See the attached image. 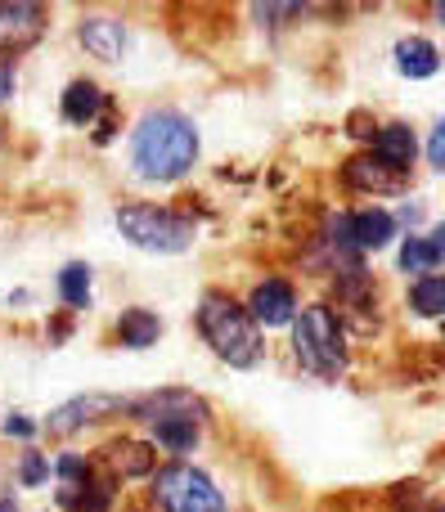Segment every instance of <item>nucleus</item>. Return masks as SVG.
<instances>
[{"mask_svg": "<svg viewBox=\"0 0 445 512\" xmlns=\"http://www.w3.org/2000/svg\"><path fill=\"white\" fill-rule=\"evenodd\" d=\"M153 499L167 512H225V495L207 472L189 468V463H167L153 477Z\"/></svg>", "mask_w": 445, "mask_h": 512, "instance_id": "423d86ee", "label": "nucleus"}, {"mask_svg": "<svg viewBox=\"0 0 445 512\" xmlns=\"http://www.w3.org/2000/svg\"><path fill=\"white\" fill-rule=\"evenodd\" d=\"M45 477H50V459H41V454H27L23 468H18V481H23V486H41Z\"/></svg>", "mask_w": 445, "mask_h": 512, "instance_id": "b1692460", "label": "nucleus"}, {"mask_svg": "<svg viewBox=\"0 0 445 512\" xmlns=\"http://www.w3.org/2000/svg\"><path fill=\"white\" fill-rule=\"evenodd\" d=\"M445 230H432V234H410L401 243V270L405 274H437L441 270V256H445Z\"/></svg>", "mask_w": 445, "mask_h": 512, "instance_id": "4468645a", "label": "nucleus"}, {"mask_svg": "<svg viewBox=\"0 0 445 512\" xmlns=\"http://www.w3.org/2000/svg\"><path fill=\"white\" fill-rule=\"evenodd\" d=\"M252 315V324H266V328H284V324H293L297 319V292H293V283H284V279H261L257 288H252V297H248V306H243Z\"/></svg>", "mask_w": 445, "mask_h": 512, "instance_id": "6e6552de", "label": "nucleus"}, {"mask_svg": "<svg viewBox=\"0 0 445 512\" xmlns=\"http://www.w3.org/2000/svg\"><path fill=\"white\" fill-rule=\"evenodd\" d=\"M104 90L95 86V81H72L68 90H63V117H68L72 126H90L99 113H104Z\"/></svg>", "mask_w": 445, "mask_h": 512, "instance_id": "f3484780", "label": "nucleus"}, {"mask_svg": "<svg viewBox=\"0 0 445 512\" xmlns=\"http://www.w3.org/2000/svg\"><path fill=\"white\" fill-rule=\"evenodd\" d=\"M54 472H59L63 486H81V481L90 477V459L86 454H59V459H54Z\"/></svg>", "mask_w": 445, "mask_h": 512, "instance_id": "4be33fe9", "label": "nucleus"}, {"mask_svg": "<svg viewBox=\"0 0 445 512\" xmlns=\"http://www.w3.org/2000/svg\"><path fill=\"white\" fill-rule=\"evenodd\" d=\"M198 162V131L185 113L176 108H153L140 117L131 131V167L140 180L153 185H171V180L189 176Z\"/></svg>", "mask_w": 445, "mask_h": 512, "instance_id": "f257e3e1", "label": "nucleus"}, {"mask_svg": "<svg viewBox=\"0 0 445 512\" xmlns=\"http://www.w3.org/2000/svg\"><path fill=\"white\" fill-rule=\"evenodd\" d=\"M396 68H401V77H410V81L437 77L441 54H437V45L423 41V36H405V41L396 45Z\"/></svg>", "mask_w": 445, "mask_h": 512, "instance_id": "2eb2a0df", "label": "nucleus"}, {"mask_svg": "<svg viewBox=\"0 0 445 512\" xmlns=\"http://www.w3.org/2000/svg\"><path fill=\"white\" fill-rule=\"evenodd\" d=\"M77 36H81V45L104 63H117L126 54V27L117 23V18H86Z\"/></svg>", "mask_w": 445, "mask_h": 512, "instance_id": "f8f14e48", "label": "nucleus"}, {"mask_svg": "<svg viewBox=\"0 0 445 512\" xmlns=\"http://www.w3.org/2000/svg\"><path fill=\"white\" fill-rule=\"evenodd\" d=\"M342 180H347L351 189H369V194H401L405 189L401 171H387L383 162H374V158H351L347 167H342Z\"/></svg>", "mask_w": 445, "mask_h": 512, "instance_id": "ddd939ff", "label": "nucleus"}, {"mask_svg": "<svg viewBox=\"0 0 445 512\" xmlns=\"http://www.w3.org/2000/svg\"><path fill=\"white\" fill-rule=\"evenodd\" d=\"M0 512H18V504L14 499H0Z\"/></svg>", "mask_w": 445, "mask_h": 512, "instance_id": "cd10ccee", "label": "nucleus"}, {"mask_svg": "<svg viewBox=\"0 0 445 512\" xmlns=\"http://www.w3.org/2000/svg\"><path fill=\"white\" fill-rule=\"evenodd\" d=\"M108 454H113V468L122 472V477H144V472H153V450L140 441H117V445H108Z\"/></svg>", "mask_w": 445, "mask_h": 512, "instance_id": "aec40b11", "label": "nucleus"}, {"mask_svg": "<svg viewBox=\"0 0 445 512\" xmlns=\"http://www.w3.org/2000/svg\"><path fill=\"white\" fill-rule=\"evenodd\" d=\"M131 414L144 418L153 427V441L171 454H189L203 436V418H207V405L189 391H158V396H144V400H131Z\"/></svg>", "mask_w": 445, "mask_h": 512, "instance_id": "7ed1b4c3", "label": "nucleus"}, {"mask_svg": "<svg viewBox=\"0 0 445 512\" xmlns=\"http://www.w3.org/2000/svg\"><path fill=\"white\" fill-rule=\"evenodd\" d=\"M428 162L432 167H445V126L432 131V144H428Z\"/></svg>", "mask_w": 445, "mask_h": 512, "instance_id": "bb28decb", "label": "nucleus"}, {"mask_svg": "<svg viewBox=\"0 0 445 512\" xmlns=\"http://www.w3.org/2000/svg\"><path fill=\"white\" fill-rule=\"evenodd\" d=\"M432 512H441V508H432Z\"/></svg>", "mask_w": 445, "mask_h": 512, "instance_id": "c85d7f7f", "label": "nucleus"}, {"mask_svg": "<svg viewBox=\"0 0 445 512\" xmlns=\"http://www.w3.org/2000/svg\"><path fill=\"white\" fill-rule=\"evenodd\" d=\"M351 225V248L356 252H383L396 239V216L387 207H365V212L347 216Z\"/></svg>", "mask_w": 445, "mask_h": 512, "instance_id": "9d476101", "label": "nucleus"}, {"mask_svg": "<svg viewBox=\"0 0 445 512\" xmlns=\"http://www.w3.org/2000/svg\"><path fill=\"white\" fill-rule=\"evenodd\" d=\"M293 351L297 364L315 378H338L347 369V333L329 306H306L293 319Z\"/></svg>", "mask_w": 445, "mask_h": 512, "instance_id": "20e7f679", "label": "nucleus"}, {"mask_svg": "<svg viewBox=\"0 0 445 512\" xmlns=\"http://www.w3.org/2000/svg\"><path fill=\"white\" fill-rule=\"evenodd\" d=\"M414 153H419V140H414V131L410 126H401V122H392V126H383V131L374 135V153L369 158L374 162H383L387 171H410L414 167Z\"/></svg>", "mask_w": 445, "mask_h": 512, "instance_id": "9b49d317", "label": "nucleus"}, {"mask_svg": "<svg viewBox=\"0 0 445 512\" xmlns=\"http://www.w3.org/2000/svg\"><path fill=\"white\" fill-rule=\"evenodd\" d=\"M59 504L68 512H108L113 504V490H108V481H81V486H63L59 490Z\"/></svg>", "mask_w": 445, "mask_h": 512, "instance_id": "a211bd4d", "label": "nucleus"}, {"mask_svg": "<svg viewBox=\"0 0 445 512\" xmlns=\"http://www.w3.org/2000/svg\"><path fill=\"white\" fill-rule=\"evenodd\" d=\"M117 230L144 252H185L194 243V221L185 216L167 212V207H153V203H131L117 212Z\"/></svg>", "mask_w": 445, "mask_h": 512, "instance_id": "39448f33", "label": "nucleus"}, {"mask_svg": "<svg viewBox=\"0 0 445 512\" xmlns=\"http://www.w3.org/2000/svg\"><path fill=\"white\" fill-rule=\"evenodd\" d=\"M158 337H162V319L153 315V310H144V306L122 310V319H117V342L122 346H131V351H149Z\"/></svg>", "mask_w": 445, "mask_h": 512, "instance_id": "dca6fc26", "label": "nucleus"}, {"mask_svg": "<svg viewBox=\"0 0 445 512\" xmlns=\"http://www.w3.org/2000/svg\"><path fill=\"white\" fill-rule=\"evenodd\" d=\"M410 306L419 310L423 319H437L441 315V310H445V279H441V274H423V279H414Z\"/></svg>", "mask_w": 445, "mask_h": 512, "instance_id": "412c9836", "label": "nucleus"}, {"mask_svg": "<svg viewBox=\"0 0 445 512\" xmlns=\"http://www.w3.org/2000/svg\"><path fill=\"white\" fill-rule=\"evenodd\" d=\"M36 432H41V427H36L27 414H9V418H5V436H18V441H32Z\"/></svg>", "mask_w": 445, "mask_h": 512, "instance_id": "393cba45", "label": "nucleus"}, {"mask_svg": "<svg viewBox=\"0 0 445 512\" xmlns=\"http://www.w3.org/2000/svg\"><path fill=\"white\" fill-rule=\"evenodd\" d=\"M324 243H329V248H338V252H356V248H351L347 216H329V221H324Z\"/></svg>", "mask_w": 445, "mask_h": 512, "instance_id": "5701e85b", "label": "nucleus"}, {"mask_svg": "<svg viewBox=\"0 0 445 512\" xmlns=\"http://www.w3.org/2000/svg\"><path fill=\"white\" fill-rule=\"evenodd\" d=\"M122 414H131V400L126 396L90 391V396H77V400H68V405H59L45 418V427H50L54 436H72V432H81V427H95V423H104V418H122Z\"/></svg>", "mask_w": 445, "mask_h": 512, "instance_id": "0eeeda50", "label": "nucleus"}, {"mask_svg": "<svg viewBox=\"0 0 445 512\" xmlns=\"http://www.w3.org/2000/svg\"><path fill=\"white\" fill-rule=\"evenodd\" d=\"M59 297H63V306H72V310L90 306V265H81V261L63 265L59 270Z\"/></svg>", "mask_w": 445, "mask_h": 512, "instance_id": "6ab92c4d", "label": "nucleus"}, {"mask_svg": "<svg viewBox=\"0 0 445 512\" xmlns=\"http://www.w3.org/2000/svg\"><path fill=\"white\" fill-rule=\"evenodd\" d=\"M14 81H18V68H14V59H0V104H5V99L14 95Z\"/></svg>", "mask_w": 445, "mask_h": 512, "instance_id": "a878e982", "label": "nucleus"}, {"mask_svg": "<svg viewBox=\"0 0 445 512\" xmlns=\"http://www.w3.org/2000/svg\"><path fill=\"white\" fill-rule=\"evenodd\" d=\"M198 333L234 369H252L261 360V328L230 292H203L198 301Z\"/></svg>", "mask_w": 445, "mask_h": 512, "instance_id": "f03ea898", "label": "nucleus"}, {"mask_svg": "<svg viewBox=\"0 0 445 512\" xmlns=\"http://www.w3.org/2000/svg\"><path fill=\"white\" fill-rule=\"evenodd\" d=\"M45 32L41 5H0V59H14L27 45H36Z\"/></svg>", "mask_w": 445, "mask_h": 512, "instance_id": "1a4fd4ad", "label": "nucleus"}]
</instances>
